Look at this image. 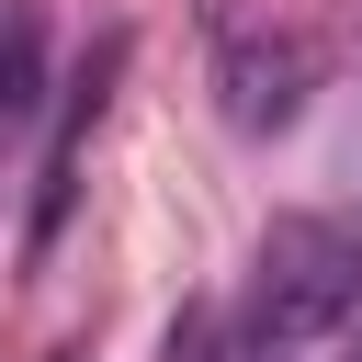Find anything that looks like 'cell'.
<instances>
[{
    "mask_svg": "<svg viewBox=\"0 0 362 362\" xmlns=\"http://www.w3.org/2000/svg\"><path fill=\"white\" fill-rule=\"evenodd\" d=\"M362 305V238L339 215H272L260 272H249V339L260 351H305Z\"/></svg>",
    "mask_w": 362,
    "mask_h": 362,
    "instance_id": "1",
    "label": "cell"
},
{
    "mask_svg": "<svg viewBox=\"0 0 362 362\" xmlns=\"http://www.w3.org/2000/svg\"><path fill=\"white\" fill-rule=\"evenodd\" d=\"M215 90H226V124L238 136H283L305 113V90H317V45L305 34H238L226 68H215Z\"/></svg>",
    "mask_w": 362,
    "mask_h": 362,
    "instance_id": "2",
    "label": "cell"
},
{
    "mask_svg": "<svg viewBox=\"0 0 362 362\" xmlns=\"http://www.w3.org/2000/svg\"><path fill=\"white\" fill-rule=\"evenodd\" d=\"M34 68H45L34 11H23V0H0V113H23V102H34Z\"/></svg>",
    "mask_w": 362,
    "mask_h": 362,
    "instance_id": "3",
    "label": "cell"
}]
</instances>
